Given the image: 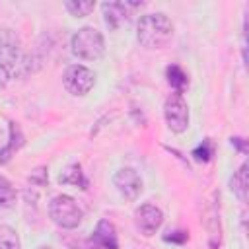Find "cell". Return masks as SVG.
Segmentation results:
<instances>
[{"label":"cell","mask_w":249,"mask_h":249,"mask_svg":"<svg viewBox=\"0 0 249 249\" xmlns=\"http://www.w3.org/2000/svg\"><path fill=\"white\" fill-rule=\"evenodd\" d=\"M0 70L8 78H23L33 70L31 56L10 27L0 29Z\"/></svg>","instance_id":"6da1fadb"},{"label":"cell","mask_w":249,"mask_h":249,"mask_svg":"<svg viewBox=\"0 0 249 249\" xmlns=\"http://www.w3.org/2000/svg\"><path fill=\"white\" fill-rule=\"evenodd\" d=\"M136 37L144 49H163L173 37V23L161 12L146 14L138 21Z\"/></svg>","instance_id":"7a4b0ae2"},{"label":"cell","mask_w":249,"mask_h":249,"mask_svg":"<svg viewBox=\"0 0 249 249\" xmlns=\"http://www.w3.org/2000/svg\"><path fill=\"white\" fill-rule=\"evenodd\" d=\"M74 56L82 60H99L105 54V39L103 33L95 27H82L72 35L70 41Z\"/></svg>","instance_id":"3957f363"},{"label":"cell","mask_w":249,"mask_h":249,"mask_svg":"<svg viewBox=\"0 0 249 249\" xmlns=\"http://www.w3.org/2000/svg\"><path fill=\"white\" fill-rule=\"evenodd\" d=\"M49 216L51 220L62 230H76L82 224L84 212L78 202L68 195H56L49 202Z\"/></svg>","instance_id":"277c9868"},{"label":"cell","mask_w":249,"mask_h":249,"mask_svg":"<svg viewBox=\"0 0 249 249\" xmlns=\"http://www.w3.org/2000/svg\"><path fill=\"white\" fill-rule=\"evenodd\" d=\"M62 84L68 93L72 95H86L93 89L95 86V74L84 64H72L64 70Z\"/></svg>","instance_id":"5b68a950"},{"label":"cell","mask_w":249,"mask_h":249,"mask_svg":"<svg viewBox=\"0 0 249 249\" xmlns=\"http://www.w3.org/2000/svg\"><path fill=\"white\" fill-rule=\"evenodd\" d=\"M163 117L169 130L181 134L189 126V105L181 93H171L163 105Z\"/></svg>","instance_id":"8992f818"},{"label":"cell","mask_w":249,"mask_h":249,"mask_svg":"<svg viewBox=\"0 0 249 249\" xmlns=\"http://www.w3.org/2000/svg\"><path fill=\"white\" fill-rule=\"evenodd\" d=\"M134 224H136V228L140 230L142 235L150 237V235H154L161 228V224H163V212L156 204L146 202V204H142V206L136 208V212H134Z\"/></svg>","instance_id":"52a82bcc"},{"label":"cell","mask_w":249,"mask_h":249,"mask_svg":"<svg viewBox=\"0 0 249 249\" xmlns=\"http://www.w3.org/2000/svg\"><path fill=\"white\" fill-rule=\"evenodd\" d=\"M113 183L126 200H136L142 193V179L132 167H121L113 175Z\"/></svg>","instance_id":"ba28073f"},{"label":"cell","mask_w":249,"mask_h":249,"mask_svg":"<svg viewBox=\"0 0 249 249\" xmlns=\"http://www.w3.org/2000/svg\"><path fill=\"white\" fill-rule=\"evenodd\" d=\"M91 241L99 245L101 249H119V237H117V230L113 222H109L107 218H101L93 230Z\"/></svg>","instance_id":"9c48e42d"},{"label":"cell","mask_w":249,"mask_h":249,"mask_svg":"<svg viewBox=\"0 0 249 249\" xmlns=\"http://www.w3.org/2000/svg\"><path fill=\"white\" fill-rule=\"evenodd\" d=\"M103 16H105V23L111 29H119L124 21H128L130 16V4L128 2H103L101 4Z\"/></svg>","instance_id":"30bf717a"},{"label":"cell","mask_w":249,"mask_h":249,"mask_svg":"<svg viewBox=\"0 0 249 249\" xmlns=\"http://www.w3.org/2000/svg\"><path fill=\"white\" fill-rule=\"evenodd\" d=\"M58 183H62V185H72V187H80V189H88V179L84 177V171H82L80 163L68 165V167L58 175Z\"/></svg>","instance_id":"8fae6325"},{"label":"cell","mask_w":249,"mask_h":249,"mask_svg":"<svg viewBox=\"0 0 249 249\" xmlns=\"http://www.w3.org/2000/svg\"><path fill=\"white\" fill-rule=\"evenodd\" d=\"M247 185H249V181H247V163H243V165L233 173V177H231V181H230L231 193H233L241 202L247 200Z\"/></svg>","instance_id":"7c38bea8"},{"label":"cell","mask_w":249,"mask_h":249,"mask_svg":"<svg viewBox=\"0 0 249 249\" xmlns=\"http://www.w3.org/2000/svg\"><path fill=\"white\" fill-rule=\"evenodd\" d=\"M21 146H23L21 130H19V126H18L16 123H10V142H8L6 148L0 150V163H6V161L12 158V154H14L16 150H19Z\"/></svg>","instance_id":"4fadbf2b"},{"label":"cell","mask_w":249,"mask_h":249,"mask_svg":"<svg viewBox=\"0 0 249 249\" xmlns=\"http://www.w3.org/2000/svg\"><path fill=\"white\" fill-rule=\"evenodd\" d=\"M165 76H167V84L175 89V93H183V89L189 84V78L183 72V68L177 66V64H171V66L165 68Z\"/></svg>","instance_id":"5bb4252c"},{"label":"cell","mask_w":249,"mask_h":249,"mask_svg":"<svg viewBox=\"0 0 249 249\" xmlns=\"http://www.w3.org/2000/svg\"><path fill=\"white\" fill-rule=\"evenodd\" d=\"M64 8L74 18H86L95 10V2H91V0H68V2H64Z\"/></svg>","instance_id":"9a60e30c"},{"label":"cell","mask_w":249,"mask_h":249,"mask_svg":"<svg viewBox=\"0 0 249 249\" xmlns=\"http://www.w3.org/2000/svg\"><path fill=\"white\" fill-rule=\"evenodd\" d=\"M0 249H21L16 230L6 224H0Z\"/></svg>","instance_id":"2e32d148"},{"label":"cell","mask_w":249,"mask_h":249,"mask_svg":"<svg viewBox=\"0 0 249 249\" xmlns=\"http://www.w3.org/2000/svg\"><path fill=\"white\" fill-rule=\"evenodd\" d=\"M14 204H16V189L4 175H0V208H12Z\"/></svg>","instance_id":"e0dca14e"},{"label":"cell","mask_w":249,"mask_h":249,"mask_svg":"<svg viewBox=\"0 0 249 249\" xmlns=\"http://www.w3.org/2000/svg\"><path fill=\"white\" fill-rule=\"evenodd\" d=\"M193 156H195V160H196V161H202V163L210 161V160H212V156H214V144H212V140H210V138L202 140V144L193 152Z\"/></svg>","instance_id":"ac0fdd59"},{"label":"cell","mask_w":249,"mask_h":249,"mask_svg":"<svg viewBox=\"0 0 249 249\" xmlns=\"http://www.w3.org/2000/svg\"><path fill=\"white\" fill-rule=\"evenodd\" d=\"M165 241H173V243H185L189 239V233L183 231V230H177V231H169L167 235H163Z\"/></svg>","instance_id":"d6986e66"},{"label":"cell","mask_w":249,"mask_h":249,"mask_svg":"<svg viewBox=\"0 0 249 249\" xmlns=\"http://www.w3.org/2000/svg\"><path fill=\"white\" fill-rule=\"evenodd\" d=\"M29 181H31V183H37V185H45V183H47V169H45V167L35 169L33 175H29Z\"/></svg>","instance_id":"ffe728a7"},{"label":"cell","mask_w":249,"mask_h":249,"mask_svg":"<svg viewBox=\"0 0 249 249\" xmlns=\"http://www.w3.org/2000/svg\"><path fill=\"white\" fill-rule=\"evenodd\" d=\"M231 144H235L241 152H245V140L243 138H231Z\"/></svg>","instance_id":"44dd1931"},{"label":"cell","mask_w":249,"mask_h":249,"mask_svg":"<svg viewBox=\"0 0 249 249\" xmlns=\"http://www.w3.org/2000/svg\"><path fill=\"white\" fill-rule=\"evenodd\" d=\"M37 249H53L51 245H41V247H37Z\"/></svg>","instance_id":"7402d4cb"}]
</instances>
